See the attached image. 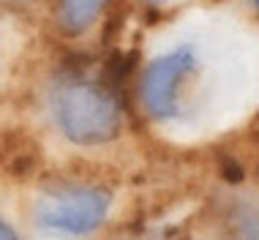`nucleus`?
<instances>
[{"mask_svg": "<svg viewBox=\"0 0 259 240\" xmlns=\"http://www.w3.org/2000/svg\"><path fill=\"white\" fill-rule=\"evenodd\" d=\"M50 104L60 131L76 145H104L120 134V107L107 85L63 76L52 85Z\"/></svg>", "mask_w": 259, "mask_h": 240, "instance_id": "f257e3e1", "label": "nucleus"}, {"mask_svg": "<svg viewBox=\"0 0 259 240\" xmlns=\"http://www.w3.org/2000/svg\"><path fill=\"white\" fill-rule=\"evenodd\" d=\"M112 194L96 186H71L44 194L36 205V221L55 235L82 237L107 221Z\"/></svg>", "mask_w": 259, "mask_h": 240, "instance_id": "f03ea898", "label": "nucleus"}, {"mask_svg": "<svg viewBox=\"0 0 259 240\" xmlns=\"http://www.w3.org/2000/svg\"><path fill=\"white\" fill-rule=\"evenodd\" d=\"M197 66L191 47H178L161 55L142 76V101L153 117H169L178 109V88Z\"/></svg>", "mask_w": 259, "mask_h": 240, "instance_id": "7ed1b4c3", "label": "nucleus"}, {"mask_svg": "<svg viewBox=\"0 0 259 240\" xmlns=\"http://www.w3.org/2000/svg\"><path fill=\"white\" fill-rule=\"evenodd\" d=\"M107 3L109 0H60L58 6L60 27L68 36H82L85 30H90V25H96V19L101 17Z\"/></svg>", "mask_w": 259, "mask_h": 240, "instance_id": "20e7f679", "label": "nucleus"}, {"mask_svg": "<svg viewBox=\"0 0 259 240\" xmlns=\"http://www.w3.org/2000/svg\"><path fill=\"white\" fill-rule=\"evenodd\" d=\"M0 164L11 169L14 175H27L36 164V145L22 134H14V137L9 134L0 145Z\"/></svg>", "mask_w": 259, "mask_h": 240, "instance_id": "39448f33", "label": "nucleus"}, {"mask_svg": "<svg viewBox=\"0 0 259 240\" xmlns=\"http://www.w3.org/2000/svg\"><path fill=\"white\" fill-rule=\"evenodd\" d=\"M237 232L243 240H259V208L256 205H240L235 210Z\"/></svg>", "mask_w": 259, "mask_h": 240, "instance_id": "423d86ee", "label": "nucleus"}, {"mask_svg": "<svg viewBox=\"0 0 259 240\" xmlns=\"http://www.w3.org/2000/svg\"><path fill=\"white\" fill-rule=\"evenodd\" d=\"M0 240H19L17 232H14L9 227V221H3V218H0Z\"/></svg>", "mask_w": 259, "mask_h": 240, "instance_id": "0eeeda50", "label": "nucleus"}, {"mask_svg": "<svg viewBox=\"0 0 259 240\" xmlns=\"http://www.w3.org/2000/svg\"><path fill=\"white\" fill-rule=\"evenodd\" d=\"M139 240H175V237H139Z\"/></svg>", "mask_w": 259, "mask_h": 240, "instance_id": "6e6552de", "label": "nucleus"}, {"mask_svg": "<svg viewBox=\"0 0 259 240\" xmlns=\"http://www.w3.org/2000/svg\"><path fill=\"white\" fill-rule=\"evenodd\" d=\"M148 3H164V0H148Z\"/></svg>", "mask_w": 259, "mask_h": 240, "instance_id": "1a4fd4ad", "label": "nucleus"}, {"mask_svg": "<svg viewBox=\"0 0 259 240\" xmlns=\"http://www.w3.org/2000/svg\"><path fill=\"white\" fill-rule=\"evenodd\" d=\"M256 6H259V0H256Z\"/></svg>", "mask_w": 259, "mask_h": 240, "instance_id": "9d476101", "label": "nucleus"}]
</instances>
